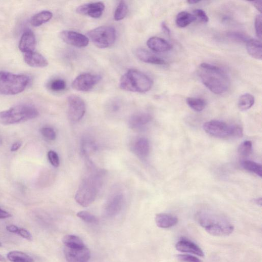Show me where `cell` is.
<instances>
[{
    "label": "cell",
    "mask_w": 262,
    "mask_h": 262,
    "mask_svg": "<svg viewBox=\"0 0 262 262\" xmlns=\"http://www.w3.org/2000/svg\"><path fill=\"white\" fill-rule=\"evenodd\" d=\"M124 202V196L121 193L113 195L109 199L103 207V214L107 217L117 215L121 210Z\"/></svg>",
    "instance_id": "13"
},
{
    "label": "cell",
    "mask_w": 262,
    "mask_h": 262,
    "mask_svg": "<svg viewBox=\"0 0 262 262\" xmlns=\"http://www.w3.org/2000/svg\"><path fill=\"white\" fill-rule=\"evenodd\" d=\"M177 257L182 262H202L201 259L190 255H178Z\"/></svg>",
    "instance_id": "39"
},
{
    "label": "cell",
    "mask_w": 262,
    "mask_h": 262,
    "mask_svg": "<svg viewBox=\"0 0 262 262\" xmlns=\"http://www.w3.org/2000/svg\"><path fill=\"white\" fill-rule=\"evenodd\" d=\"M60 37L66 44L78 48L86 47L89 43L87 36L75 31H62L60 34Z\"/></svg>",
    "instance_id": "11"
},
{
    "label": "cell",
    "mask_w": 262,
    "mask_h": 262,
    "mask_svg": "<svg viewBox=\"0 0 262 262\" xmlns=\"http://www.w3.org/2000/svg\"><path fill=\"white\" fill-rule=\"evenodd\" d=\"M2 244L1 242H0V247L2 246Z\"/></svg>",
    "instance_id": "50"
},
{
    "label": "cell",
    "mask_w": 262,
    "mask_h": 262,
    "mask_svg": "<svg viewBox=\"0 0 262 262\" xmlns=\"http://www.w3.org/2000/svg\"><path fill=\"white\" fill-rule=\"evenodd\" d=\"M151 79L143 72L136 69H130L121 78L120 87L124 91L145 93L153 87Z\"/></svg>",
    "instance_id": "4"
},
{
    "label": "cell",
    "mask_w": 262,
    "mask_h": 262,
    "mask_svg": "<svg viewBox=\"0 0 262 262\" xmlns=\"http://www.w3.org/2000/svg\"><path fill=\"white\" fill-rule=\"evenodd\" d=\"M30 81L29 77L24 75L0 72V94L15 96L24 91Z\"/></svg>",
    "instance_id": "5"
},
{
    "label": "cell",
    "mask_w": 262,
    "mask_h": 262,
    "mask_svg": "<svg viewBox=\"0 0 262 262\" xmlns=\"http://www.w3.org/2000/svg\"><path fill=\"white\" fill-rule=\"evenodd\" d=\"M193 15L195 17L196 20L198 19L203 23H207L209 21V18L203 10L197 9L193 12Z\"/></svg>",
    "instance_id": "37"
},
{
    "label": "cell",
    "mask_w": 262,
    "mask_h": 262,
    "mask_svg": "<svg viewBox=\"0 0 262 262\" xmlns=\"http://www.w3.org/2000/svg\"><path fill=\"white\" fill-rule=\"evenodd\" d=\"M39 115L38 110L34 106L20 104L0 112V122L5 125L14 124L36 119Z\"/></svg>",
    "instance_id": "6"
},
{
    "label": "cell",
    "mask_w": 262,
    "mask_h": 262,
    "mask_svg": "<svg viewBox=\"0 0 262 262\" xmlns=\"http://www.w3.org/2000/svg\"><path fill=\"white\" fill-rule=\"evenodd\" d=\"M12 215L8 212L0 208V219H4L11 217Z\"/></svg>",
    "instance_id": "43"
},
{
    "label": "cell",
    "mask_w": 262,
    "mask_h": 262,
    "mask_svg": "<svg viewBox=\"0 0 262 262\" xmlns=\"http://www.w3.org/2000/svg\"><path fill=\"white\" fill-rule=\"evenodd\" d=\"M228 37L232 40L239 41L241 43H246L249 40L248 37L244 34L238 31H233L228 34Z\"/></svg>",
    "instance_id": "35"
},
{
    "label": "cell",
    "mask_w": 262,
    "mask_h": 262,
    "mask_svg": "<svg viewBox=\"0 0 262 262\" xmlns=\"http://www.w3.org/2000/svg\"><path fill=\"white\" fill-rule=\"evenodd\" d=\"M64 251L67 262H88L91 257L90 251L86 245L75 248L64 247Z\"/></svg>",
    "instance_id": "12"
},
{
    "label": "cell",
    "mask_w": 262,
    "mask_h": 262,
    "mask_svg": "<svg viewBox=\"0 0 262 262\" xmlns=\"http://www.w3.org/2000/svg\"><path fill=\"white\" fill-rule=\"evenodd\" d=\"M198 73L203 84L212 92L222 94L228 91L229 79L222 69L204 62L199 66Z\"/></svg>",
    "instance_id": "1"
},
{
    "label": "cell",
    "mask_w": 262,
    "mask_h": 262,
    "mask_svg": "<svg viewBox=\"0 0 262 262\" xmlns=\"http://www.w3.org/2000/svg\"><path fill=\"white\" fill-rule=\"evenodd\" d=\"M36 39L32 31L26 30L20 38L19 48L23 54L35 51Z\"/></svg>",
    "instance_id": "15"
},
{
    "label": "cell",
    "mask_w": 262,
    "mask_h": 262,
    "mask_svg": "<svg viewBox=\"0 0 262 262\" xmlns=\"http://www.w3.org/2000/svg\"><path fill=\"white\" fill-rule=\"evenodd\" d=\"M148 47L156 52H165L172 49V45L165 40L156 37L150 38L146 42Z\"/></svg>",
    "instance_id": "20"
},
{
    "label": "cell",
    "mask_w": 262,
    "mask_h": 262,
    "mask_svg": "<svg viewBox=\"0 0 262 262\" xmlns=\"http://www.w3.org/2000/svg\"><path fill=\"white\" fill-rule=\"evenodd\" d=\"M246 49L248 54L257 60L262 58V47L260 40L250 39L246 42Z\"/></svg>",
    "instance_id": "22"
},
{
    "label": "cell",
    "mask_w": 262,
    "mask_h": 262,
    "mask_svg": "<svg viewBox=\"0 0 262 262\" xmlns=\"http://www.w3.org/2000/svg\"><path fill=\"white\" fill-rule=\"evenodd\" d=\"M15 234L28 240H32V235L25 228H20L17 226Z\"/></svg>",
    "instance_id": "41"
},
{
    "label": "cell",
    "mask_w": 262,
    "mask_h": 262,
    "mask_svg": "<svg viewBox=\"0 0 262 262\" xmlns=\"http://www.w3.org/2000/svg\"><path fill=\"white\" fill-rule=\"evenodd\" d=\"M238 151L241 156L243 157L249 156L253 151L252 142L249 141H244L240 145Z\"/></svg>",
    "instance_id": "32"
},
{
    "label": "cell",
    "mask_w": 262,
    "mask_h": 262,
    "mask_svg": "<svg viewBox=\"0 0 262 262\" xmlns=\"http://www.w3.org/2000/svg\"><path fill=\"white\" fill-rule=\"evenodd\" d=\"M196 19L193 14L187 12H181L176 18V24L178 27L185 28L195 21Z\"/></svg>",
    "instance_id": "25"
},
{
    "label": "cell",
    "mask_w": 262,
    "mask_h": 262,
    "mask_svg": "<svg viewBox=\"0 0 262 262\" xmlns=\"http://www.w3.org/2000/svg\"><path fill=\"white\" fill-rule=\"evenodd\" d=\"M250 3H252V4L254 5V6L256 8V9L259 11L260 13L262 12V1H255L250 2Z\"/></svg>",
    "instance_id": "45"
},
{
    "label": "cell",
    "mask_w": 262,
    "mask_h": 262,
    "mask_svg": "<svg viewBox=\"0 0 262 262\" xmlns=\"http://www.w3.org/2000/svg\"><path fill=\"white\" fill-rule=\"evenodd\" d=\"M243 168L250 172L254 173L260 177L262 176V165L251 161H245L242 162Z\"/></svg>",
    "instance_id": "30"
},
{
    "label": "cell",
    "mask_w": 262,
    "mask_h": 262,
    "mask_svg": "<svg viewBox=\"0 0 262 262\" xmlns=\"http://www.w3.org/2000/svg\"><path fill=\"white\" fill-rule=\"evenodd\" d=\"M128 7L124 1H121L118 5L114 13V20L120 21L126 17L128 13Z\"/></svg>",
    "instance_id": "31"
},
{
    "label": "cell",
    "mask_w": 262,
    "mask_h": 262,
    "mask_svg": "<svg viewBox=\"0 0 262 262\" xmlns=\"http://www.w3.org/2000/svg\"><path fill=\"white\" fill-rule=\"evenodd\" d=\"M77 216L83 222L87 223L98 224L99 221L98 219L87 211H81L77 213Z\"/></svg>",
    "instance_id": "33"
},
{
    "label": "cell",
    "mask_w": 262,
    "mask_h": 262,
    "mask_svg": "<svg viewBox=\"0 0 262 262\" xmlns=\"http://www.w3.org/2000/svg\"><path fill=\"white\" fill-rule=\"evenodd\" d=\"M67 87L66 81L62 79H56L52 81L49 85L50 89L53 91L59 92L64 90Z\"/></svg>",
    "instance_id": "34"
},
{
    "label": "cell",
    "mask_w": 262,
    "mask_h": 262,
    "mask_svg": "<svg viewBox=\"0 0 262 262\" xmlns=\"http://www.w3.org/2000/svg\"><path fill=\"white\" fill-rule=\"evenodd\" d=\"M87 37L98 48H107L116 40V30L112 26H101L89 31Z\"/></svg>",
    "instance_id": "7"
},
{
    "label": "cell",
    "mask_w": 262,
    "mask_h": 262,
    "mask_svg": "<svg viewBox=\"0 0 262 262\" xmlns=\"http://www.w3.org/2000/svg\"><path fill=\"white\" fill-rule=\"evenodd\" d=\"M243 134V129L239 125H233L232 138H240L242 137Z\"/></svg>",
    "instance_id": "42"
},
{
    "label": "cell",
    "mask_w": 262,
    "mask_h": 262,
    "mask_svg": "<svg viewBox=\"0 0 262 262\" xmlns=\"http://www.w3.org/2000/svg\"><path fill=\"white\" fill-rule=\"evenodd\" d=\"M64 247L70 248L81 247L85 246L82 240L78 236L71 235L65 236L62 239Z\"/></svg>",
    "instance_id": "28"
},
{
    "label": "cell",
    "mask_w": 262,
    "mask_h": 262,
    "mask_svg": "<svg viewBox=\"0 0 262 262\" xmlns=\"http://www.w3.org/2000/svg\"><path fill=\"white\" fill-rule=\"evenodd\" d=\"M134 150L135 153L141 158H145L150 152L149 141L146 138H140L135 143Z\"/></svg>",
    "instance_id": "23"
},
{
    "label": "cell",
    "mask_w": 262,
    "mask_h": 262,
    "mask_svg": "<svg viewBox=\"0 0 262 262\" xmlns=\"http://www.w3.org/2000/svg\"><path fill=\"white\" fill-rule=\"evenodd\" d=\"M22 144V142L20 141L14 143L12 146L11 151L16 152L18 151L20 148V146H21Z\"/></svg>",
    "instance_id": "46"
},
{
    "label": "cell",
    "mask_w": 262,
    "mask_h": 262,
    "mask_svg": "<svg viewBox=\"0 0 262 262\" xmlns=\"http://www.w3.org/2000/svg\"><path fill=\"white\" fill-rule=\"evenodd\" d=\"M8 260L12 262H34L32 257L20 251H10L7 255Z\"/></svg>",
    "instance_id": "27"
},
{
    "label": "cell",
    "mask_w": 262,
    "mask_h": 262,
    "mask_svg": "<svg viewBox=\"0 0 262 262\" xmlns=\"http://www.w3.org/2000/svg\"><path fill=\"white\" fill-rule=\"evenodd\" d=\"M104 8H105V6L102 2H93L79 6L77 8L76 12L81 15L98 19L101 17Z\"/></svg>",
    "instance_id": "14"
},
{
    "label": "cell",
    "mask_w": 262,
    "mask_h": 262,
    "mask_svg": "<svg viewBox=\"0 0 262 262\" xmlns=\"http://www.w3.org/2000/svg\"><path fill=\"white\" fill-rule=\"evenodd\" d=\"M135 55L140 60L145 62V63L157 65L167 64V62L164 60L144 49H138L135 52Z\"/></svg>",
    "instance_id": "17"
},
{
    "label": "cell",
    "mask_w": 262,
    "mask_h": 262,
    "mask_svg": "<svg viewBox=\"0 0 262 262\" xmlns=\"http://www.w3.org/2000/svg\"><path fill=\"white\" fill-rule=\"evenodd\" d=\"M255 102V99L252 94L245 93L239 98L238 107L240 111H245L252 107Z\"/></svg>",
    "instance_id": "26"
},
{
    "label": "cell",
    "mask_w": 262,
    "mask_h": 262,
    "mask_svg": "<svg viewBox=\"0 0 262 262\" xmlns=\"http://www.w3.org/2000/svg\"><path fill=\"white\" fill-rule=\"evenodd\" d=\"M68 117L72 122H78L84 116L86 111V104L80 97L71 95L68 98Z\"/></svg>",
    "instance_id": "9"
},
{
    "label": "cell",
    "mask_w": 262,
    "mask_h": 262,
    "mask_svg": "<svg viewBox=\"0 0 262 262\" xmlns=\"http://www.w3.org/2000/svg\"><path fill=\"white\" fill-rule=\"evenodd\" d=\"M0 262H6V259L1 255H0Z\"/></svg>",
    "instance_id": "49"
},
{
    "label": "cell",
    "mask_w": 262,
    "mask_h": 262,
    "mask_svg": "<svg viewBox=\"0 0 262 262\" xmlns=\"http://www.w3.org/2000/svg\"><path fill=\"white\" fill-rule=\"evenodd\" d=\"M200 2L201 1H194V0H191V1H187V3L190 4H197Z\"/></svg>",
    "instance_id": "48"
},
{
    "label": "cell",
    "mask_w": 262,
    "mask_h": 262,
    "mask_svg": "<svg viewBox=\"0 0 262 262\" xmlns=\"http://www.w3.org/2000/svg\"><path fill=\"white\" fill-rule=\"evenodd\" d=\"M255 27L257 36L260 39L262 40V16L258 15L255 19Z\"/></svg>",
    "instance_id": "40"
},
{
    "label": "cell",
    "mask_w": 262,
    "mask_h": 262,
    "mask_svg": "<svg viewBox=\"0 0 262 262\" xmlns=\"http://www.w3.org/2000/svg\"><path fill=\"white\" fill-rule=\"evenodd\" d=\"M40 133L47 140L51 141H55L57 138L56 132L54 129L50 127H44L40 130Z\"/></svg>",
    "instance_id": "36"
},
{
    "label": "cell",
    "mask_w": 262,
    "mask_h": 262,
    "mask_svg": "<svg viewBox=\"0 0 262 262\" xmlns=\"http://www.w3.org/2000/svg\"><path fill=\"white\" fill-rule=\"evenodd\" d=\"M48 158L50 163L52 166L58 167L60 165V159L58 154L54 151L48 152Z\"/></svg>",
    "instance_id": "38"
},
{
    "label": "cell",
    "mask_w": 262,
    "mask_h": 262,
    "mask_svg": "<svg viewBox=\"0 0 262 262\" xmlns=\"http://www.w3.org/2000/svg\"><path fill=\"white\" fill-rule=\"evenodd\" d=\"M198 223L207 233L216 237H226L232 234L234 226L225 217L209 211H201L196 215Z\"/></svg>",
    "instance_id": "2"
},
{
    "label": "cell",
    "mask_w": 262,
    "mask_h": 262,
    "mask_svg": "<svg viewBox=\"0 0 262 262\" xmlns=\"http://www.w3.org/2000/svg\"><path fill=\"white\" fill-rule=\"evenodd\" d=\"M254 202L255 203H256V204L260 205V206H262V198H258L255 199L254 200Z\"/></svg>",
    "instance_id": "47"
},
{
    "label": "cell",
    "mask_w": 262,
    "mask_h": 262,
    "mask_svg": "<svg viewBox=\"0 0 262 262\" xmlns=\"http://www.w3.org/2000/svg\"><path fill=\"white\" fill-rule=\"evenodd\" d=\"M103 174L102 172H99L83 181L75 196L79 204L87 207L96 201L102 184Z\"/></svg>",
    "instance_id": "3"
},
{
    "label": "cell",
    "mask_w": 262,
    "mask_h": 262,
    "mask_svg": "<svg viewBox=\"0 0 262 262\" xmlns=\"http://www.w3.org/2000/svg\"><path fill=\"white\" fill-rule=\"evenodd\" d=\"M23 54L25 62L30 67L44 68L48 65L46 59L37 52H30Z\"/></svg>",
    "instance_id": "18"
},
{
    "label": "cell",
    "mask_w": 262,
    "mask_h": 262,
    "mask_svg": "<svg viewBox=\"0 0 262 262\" xmlns=\"http://www.w3.org/2000/svg\"><path fill=\"white\" fill-rule=\"evenodd\" d=\"M152 120V115L149 113H136L133 114L129 119V127L132 129H140L149 123Z\"/></svg>",
    "instance_id": "19"
},
{
    "label": "cell",
    "mask_w": 262,
    "mask_h": 262,
    "mask_svg": "<svg viewBox=\"0 0 262 262\" xmlns=\"http://www.w3.org/2000/svg\"><path fill=\"white\" fill-rule=\"evenodd\" d=\"M101 79V76L83 73L79 75L72 82V87L79 91L87 92L95 87Z\"/></svg>",
    "instance_id": "10"
},
{
    "label": "cell",
    "mask_w": 262,
    "mask_h": 262,
    "mask_svg": "<svg viewBox=\"0 0 262 262\" xmlns=\"http://www.w3.org/2000/svg\"><path fill=\"white\" fill-rule=\"evenodd\" d=\"M176 248L181 253H190L199 257H203L204 254L202 248L192 241L182 239L177 243Z\"/></svg>",
    "instance_id": "16"
},
{
    "label": "cell",
    "mask_w": 262,
    "mask_h": 262,
    "mask_svg": "<svg viewBox=\"0 0 262 262\" xmlns=\"http://www.w3.org/2000/svg\"><path fill=\"white\" fill-rule=\"evenodd\" d=\"M53 14L47 10H44L34 15L30 20V24L34 27H39L50 20Z\"/></svg>",
    "instance_id": "24"
},
{
    "label": "cell",
    "mask_w": 262,
    "mask_h": 262,
    "mask_svg": "<svg viewBox=\"0 0 262 262\" xmlns=\"http://www.w3.org/2000/svg\"><path fill=\"white\" fill-rule=\"evenodd\" d=\"M233 125L222 121L212 120L204 123L203 129L208 134L217 138L232 137Z\"/></svg>",
    "instance_id": "8"
},
{
    "label": "cell",
    "mask_w": 262,
    "mask_h": 262,
    "mask_svg": "<svg viewBox=\"0 0 262 262\" xmlns=\"http://www.w3.org/2000/svg\"><path fill=\"white\" fill-rule=\"evenodd\" d=\"M155 222L160 228H169L178 223V219L171 214L161 213L156 215Z\"/></svg>",
    "instance_id": "21"
},
{
    "label": "cell",
    "mask_w": 262,
    "mask_h": 262,
    "mask_svg": "<svg viewBox=\"0 0 262 262\" xmlns=\"http://www.w3.org/2000/svg\"><path fill=\"white\" fill-rule=\"evenodd\" d=\"M162 30L163 32L167 35L170 36L171 34V30L168 26H167L165 22H162L161 25Z\"/></svg>",
    "instance_id": "44"
},
{
    "label": "cell",
    "mask_w": 262,
    "mask_h": 262,
    "mask_svg": "<svg viewBox=\"0 0 262 262\" xmlns=\"http://www.w3.org/2000/svg\"><path fill=\"white\" fill-rule=\"evenodd\" d=\"M186 102L188 106L196 112L203 111L206 106L205 100L201 98H188Z\"/></svg>",
    "instance_id": "29"
}]
</instances>
